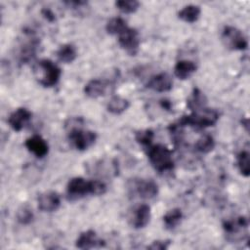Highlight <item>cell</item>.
I'll use <instances>...</instances> for the list:
<instances>
[{"label": "cell", "instance_id": "20", "mask_svg": "<svg viewBox=\"0 0 250 250\" xmlns=\"http://www.w3.org/2000/svg\"><path fill=\"white\" fill-rule=\"evenodd\" d=\"M129 105L130 103L128 100L119 96H114L108 101L106 109L112 114H120L124 112L126 109H128Z\"/></svg>", "mask_w": 250, "mask_h": 250}, {"label": "cell", "instance_id": "21", "mask_svg": "<svg viewBox=\"0 0 250 250\" xmlns=\"http://www.w3.org/2000/svg\"><path fill=\"white\" fill-rule=\"evenodd\" d=\"M57 57L62 62H72L77 57L76 48L72 44H64L61 46L57 51Z\"/></svg>", "mask_w": 250, "mask_h": 250}, {"label": "cell", "instance_id": "7", "mask_svg": "<svg viewBox=\"0 0 250 250\" xmlns=\"http://www.w3.org/2000/svg\"><path fill=\"white\" fill-rule=\"evenodd\" d=\"M118 43L130 56H135L140 48L139 32L135 28L128 26L127 29L118 35Z\"/></svg>", "mask_w": 250, "mask_h": 250}, {"label": "cell", "instance_id": "13", "mask_svg": "<svg viewBox=\"0 0 250 250\" xmlns=\"http://www.w3.org/2000/svg\"><path fill=\"white\" fill-rule=\"evenodd\" d=\"M24 145L26 148L38 158L44 157L49 151V146L47 142L39 135L29 137L26 139Z\"/></svg>", "mask_w": 250, "mask_h": 250}, {"label": "cell", "instance_id": "4", "mask_svg": "<svg viewBox=\"0 0 250 250\" xmlns=\"http://www.w3.org/2000/svg\"><path fill=\"white\" fill-rule=\"evenodd\" d=\"M222 40L225 46L230 50L243 51L248 47V41L244 34L233 26H225L222 31Z\"/></svg>", "mask_w": 250, "mask_h": 250}, {"label": "cell", "instance_id": "29", "mask_svg": "<svg viewBox=\"0 0 250 250\" xmlns=\"http://www.w3.org/2000/svg\"><path fill=\"white\" fill-rule=\"evenodd\" d=\"M106 191V186L99 181V180H93L90 181V192L94 195H102L105 193Z\"/></svg>", "mask_w": 250, "mask_h": 250}, {"label": "cell", "instance_id": "14", "mask_svg": "<svg viewBox=\"0 0 250 250\" xmlns=\"http://www.w3.org/2000/svg\"><path fill=\"white\" fill-rule=\"evenodd\" d=\"M104 241L101 240L97 236V233L92 229H89L80 233L75 243L76 247L79 249H92V248L104 246Z\"/></svg>", "mask_w": 250, "mask_h": 250}, {"label": "cell", "instance_id": "1", "mask_svg": "<svg viewBox=\"0 0 250 250\" xmlns=\"http://www.w3.org/2000/svg\"><path fill=\"white\" fill-rule=\"evenodd\" d=\"M34 73L38 82L44 87L55 86L61 77V68L51 60H40L34 67Z\"/></svg>", "mask_w": 250, "mask_h": 250}, {"label": "cell", "instance_id": "16", "mask_svg": "<svg viewBox=\"0 0 250 250\" xmlns=\"http://www.w3.org/2000/svg\"><path fill=\"white\" fill-rule=\"evenodd\" d=\"M107 84L105 81L101 79H92L84 87V93L86 96L92 99L102 97L105 94Z\"/></svg>", "mask_w": 250, "mask_h": 250}, {"label": "cell", "instance_id": "15", "mask_svg": "<svg viewBox=\"0 0 250 250\" xmlns=\"http://www.w3.org/2000/svg\"><path fill=\"white\" fill-rule=\"evenodd\" d=\"M150 219V207L147 204L139 205L132 216V226L135 229L145 228Z\"/></svg>", "mask_w": 250, "mask_h": 250}, {"label": "cell", "instance_id": "11", "mask_svg": "<svg viewBox=\"0 0 250 250\" xmlns=\"http://www.w3.org/2000/svg\"><path fill=\"white\" fill-rule=\"evenodd\" d=\"M61 205V197L56 191H46L38 197V208L43 212L56 211Z\"/></svg>", "mask_w": 250, "mask_h": 250}, {"label": "cell", "instance_id": "27", "mask_svg": "<svg viewBox=\"0 0 250 250\" xmlns=\"http://www.w3.org/2000/svg\"><path fill=\"white\" fill-rule=\"evenodd\" d=\"M115 6L122 13L131 14L139 9L140 3L136 0H118L115 2Z\"/></svg>", "mask_w": 250, "mask_h": 250}, {"label": "cell", "instance_id": "25", "mask_svg": "<svg viewBox=\"0 0 250 250\" xmlns=\"http://www.w3.org/2000/svg\"><path fill=\"white\" fill-rule=\"evenodd\" d=\"M194 146H195L196 150H198L200 152H203V153H208L214 148L215 142H214V139H213L212 136L206 134V135L201 136L197 140Z\"/></svg>", "mask_w": 250, "mask_h": 250}, {"label": "cell", "instance_id": "31", "mask_svg": "<svg viewBox=\"0 0 250 250\" xmlns=\"http://www.w3.org/2000/svg\"><path fill=\"white\" fill-rule=\"evenodd\" d=\"M41 14H42V16H43L48 21H51V22H52V21H55V20H56L54 13H53L50 9H48V8L42 9V10H41Z\"/></svg>", "mask_w": 250, "mask_h": 250}, {"label": "cell", "instance_id": "30", "mask_svg": "<svg viewBox=\"0 0 250 250\" xmlns=\"http://www.w3.org/2000/svg\"><path fill=\"white\" fill-rule=\"evenodd\" d=\"M171 241L170 240H156L153 241L150 245L147 246V249L151 250H165L169 247Z\"/></svg>", "mask_w": 250, "mask_h": 250}, {"label": "cell", "instance_id": "23", "mask_svg": "<svg viewBox=\"0 0 250 250\" xmlns=\"http://www.w3.org/2000/svg\"><path fill=\"white\" fill-rule=\"evenodd\" d=\"M127 28H128L127 22L122 18H119V17L110 19L105 25V29L107 33L111 35H119Z\"/></svg>", "mask_w": 250, "mask_h": 250}, {"label": "cell", "instance_id": "19", "mask_svg": "<svg viewBox=\"0 0 250 250\" xmlns=\"http://www.w3.org/2000/svg\"><path fill=\"white\" fill-rule=\"evenodd\" d=\"M207 99L205 95L197 88L193 89V92L191 93V96L188 100V106L190 110L196 111L201 108L206 107Z\"/></svg>", "mask_w": 250, "mask_h": 250}, {"label": "cell", "instance_id": "2", "mask_svg": "<svg viewBox=\"0 0 250 250\" xmlns=\"http://www.w3.org/2000/svg\"><path fill=\"white\" fill-rule=\"evenodd\" d=\"M147 157L151 166L160 173L170 171L174 167L172 152L163 145L149 146L147 147Z\"/></svg>", "mask_w": 250, "mask_h": 250}, {"label": "cell", "instance_id": "6", "mask_svg": "<svg viewBox=\"0 0 250 250\" xmlns=\"http://www.w3.org/2000/svg\"><path fill=\"white\" fill-rule=\"evenodd\" d=\"M249 226L248 219L244 216L236 217L234 219L227 220L223 223V229L230 241H237L243 239L244 230Z\"/></svg>", "mask_w": 250, "mask_h": 250}, {"label": "cell", "instance_id": "12", "mask_svg": "<svg viewBox=\"0 0 250 250\" xmlns=\"http://www.w3.org/2000/svg\"><path fill=\"white\" fill-rule=\"evenodd\" d=\"M172 77L166 72H161L152 76L146 84L147 88L156 92H168L172 89Z\"/></svg>", "mask_w": 250, "mask_h": 250}, {"label": "cell", "instance_id": "18", "mask_svg": "<svg viewBox=\"0 0 250 250\" xmlns=\"http://www.w3.org/2000/svg\"><path fill=\"white\" fill-rule=\"evenodd\" d=\"M201 14V9L197 5H188L185 6L179 13L178 17L181 19L183 21L192 23L195 22Z\"/></svg>", "mask_w": 250, "mask_h": 250}, {"label": "cell", "instance_id": "26", "mask_svg": "<svg viewBox=\"0 0 250 250\" xmlns=\"http://www.w3.org/2000/svg\"><path fill=\"white\" fill-rule=\"evenodd\" d=\"M154 138V133L150 129H145V130H140L136 133L135 139L138 144H140L143 146H146V148L151 146L152 140Z\"/></svg>", "mask_w": 250, "mask_h": 250}, {"label": "cell", "instance_id": "17", "mask_svg": "<svg viewBox=\"0 0 250 250\" xmlns=\"http://www.w3.org/2000/svg\"><path fill=\"white\" fill-rule=\"evenodd\" d=\"M196 68V64L193 62L183 60L177 62V63L175 64L174 73L179 79L185 80L190 77V75L195 72Z\"/></svg>", "mask_w": 250, "mask_h": 250}, {"label": "cell", "instance_id": "8", "mask_svg": "<svg viewBox=\"0 0 250 250\" xmlns=\"http://www.w3.org/2000/svg\"><path fill=\"white\" fill-rule=\"evenodd\" d=\"M90 192V181H86L81 177L72 178L66 187V195L68 200H77L84 197Z\"/></svg>", "mask_w": 250, "mask_h": 250}, {"label": "cell", "instance_id": "3", "mask_svg": "<svg viewBox=\"0 0 250 250\" xmlns=\"http://www.w3.org/2000/svg\"><path fill=\"white\" fill-rule=\"evenodd\" d=\"M219 119V112L216 109L204 107L196 111H192L191 114L183 116L179 120L180 126H194L198 128H205L213 126Z\"/></svg>", "mask_w": 250, "mask_h": 250}, {"label": "cell", "instance_id": "10", "mask_svg": "<svg viewBox=\"0 0 250 250\" xmlns=\"http://www.w3.org/2000/svg\"><path fill=\"white\" fill-rule=\"evenodd\" d=\"M31 116L32 114L28 109L20 107L10 114L8 123L14 131L20 132L28 123V121L31 119Z\"/></svg>", "mask_w": 250, "mask_h": 250}, {"label": "cell", "instance_id": "24", "mask_svg": "<svg viewBox=\"0 0 250 250\" xmlns=\"http://www.w3.org/2000/svg\"><path fill=\"white\" fill-rule=\"evenodd\" d=\"M237 168L240 174L244 177H249L250 175V160L248 150H241L236 157Z\"/></svg>", "mask_w": 250, "mask_h": 250}, {"label": "cell", "instance_id": "22", "mask_svg": "<svg viewBox=\"0 0 250 250\" xmlns=\"http://www.w3.org/2000/svg\"><path fill=\"white\" fill-rule=\"evenodd\" d=\"M183 213L181 209L174 208L172 210H169L164 216H163V223L167 229H174L182 221Z\"/></svg>", "mask_w": 250, "mask_h": 250}, {"label": "cell", "instance_id": "9", "mask_svg": "<svg viewBox=\"0 0 250 250\" xmlns=\"http://www.w3.org/2000/svg\"><path fill=\"white\" fill-rule=\"evenodd\" d=\"M133 187L134 192L144 199L153 198L158 193V187L152 180H137L133 183Z\"/></svg>", "mask_w": 250, "mask_h": 250}, {"label": "cell", "instance_id": "5", "mask_svg": "<svg viewBox=\"0 0 250 250\" xmlns=\"http://www.w3.org/2000/svg\"><path fill=\"white\" fill-rule=\"evenodd\" d=\"M68 140L76 149L85 150L96 142L97 135L93 131H85L79 127H73L68 132Z\"/></svg>", "mask_w": 250, "mask_h": 250}, {"label": "cell", "instance_id": "28", "mask_svg": "<svg viewBox=\"0 0 250 250\" xmlns=\"http://www.w3.org/2000/svg\"><path fill=\"white\" fill-rule=\"evenodd\" d=\"M17 220L19 223L22 225L30 224L33 220L32 210L27 205L21 206L17 212Z\"/></svg>", "mask_w": 250, "mask_h": 250}]
</instances>
